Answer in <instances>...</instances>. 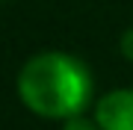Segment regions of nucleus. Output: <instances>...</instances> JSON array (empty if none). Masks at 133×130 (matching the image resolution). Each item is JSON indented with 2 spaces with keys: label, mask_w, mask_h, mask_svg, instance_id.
<instances>
[{
  "label": "nucleus",
  "mask_w": 133,
  "mask_h": 130,
  "mask_svg": "<svg viewBox=\"0 0 133 130\" xmlns=\"http://www.w3.org/2000/svg\"><path fill=\"white\" fill-rule=\"evenodd\" d=\"M95 80L83 59L65 50L30 56L18 74V95L33 112L48 118H74L92 101Z\"/></svg>",
  "instance_id": "nucleus-1"
},
{
  "label": "nucleus",
  "mask_w": 133,
  "mask_h": 130,
  "mask_svg": "<svg viewBox=\"0 0 133 130\" xmlns=\"http://www.w3.org/2000/svg\"><path fill=\"white\" fill-rule=\"evenodd\" d=\"M95 121L101 130H133V89L107 92L95 104Z\"/></svg>",
  "instance_id": "nucleus-2"
},
{
  "label": "nucleus",
  "mask_w": 133,
  "mask_h": 130,
  "mask_svg": "<svg viewBox=\"0 0 133 130\" xmlns=\"http://www.w3.org/2000/svg\"><path fill=\"white\" fill-rule=\"evenodd\" d=\"M62 130H101V127H98V121H89V118L74 115V118H68L65 124H62Z\"/></svg>",
  "instance_id": "nucleus-3"
},
{
  "label": "nucleus",
  "mask_w": 133,
  "mask_h": 130,
  "mask_svg": "<svg viewBox=\"0 0 133 130\" xmlns=\"http://www.w3.org/2000/svg\"><path fill=\"white\" fill-rule=\"evenodd\" d=\"M121 53L130 59V62H133V27L121 33Z\"/></svg>",
  "instance_id": "nucleus-4"
}]
</instances>
